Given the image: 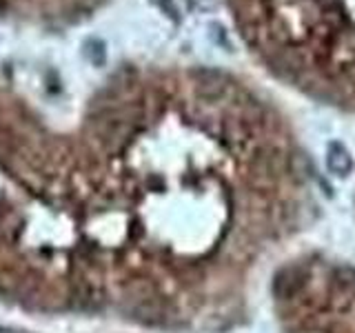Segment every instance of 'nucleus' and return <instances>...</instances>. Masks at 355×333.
<instances>
[{
    "instance_id": "f03ea898",
    "label": "nucleus",
    "mask_w": 355,
    "mask_h": 333,
    "mask_svg": "<svg viewBox=\"0 0 355 333\" xmlns=\"http://www.w3.org/2000/svg\"><path fill=\"white\" fill-rule=\"evenodd\" d=\"M83 53H85V58L92 62L94 67H103L105 60H107V44L100 38L92 36V38H87L83 42Z\"/></svg>"
},
{
    "instance_id": "f257e3e1",
    "label": "nucleus",
    "mask_w": 355,
    "mask_h": 333,
    "mask_svg": "<svg viewBox=\"0 0 355 333\" xmlns=\"http://www.w3.org/2000/svg\"><path fill=\"white\" fill-rule=\"evenodd\" d=\"M273 305L284 333H355V266L313 253L286 260Z\"/></svg>"
}]
</instances>
